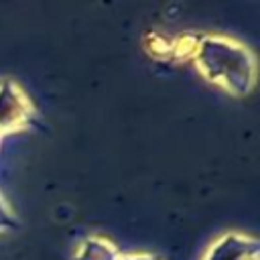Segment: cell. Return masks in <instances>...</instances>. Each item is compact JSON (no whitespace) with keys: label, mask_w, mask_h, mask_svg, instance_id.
Returning <instances> with one entry per match:
<instances>
[{"label":"cell","mask_w":260,"mask_h":260,"mask_svg":"<svg viewBox=\"0 0 260 260\" xmlns=\"http://www.w3.org/2000/svg\"><path fill=\"white\" fill-rule=\"evenodd\" d=\"M195 63L201 73L225 87L234 95H244L256 79L254 57L250 51L223 37H203L195 51Z\"/></svg>","instance_id":"cell-1"},{"label":"cell","mask_w":260,"mask_h":260,"mask_svg":"<svg viewBox=\"0 0 260 260\" xmlns=\"http://www.w3.org/2000/svg\"><path fill=\"white\" fill-rule=\"evenodd\" d=\"M30 114L26 95L14 81H0V130L20 126Z\"/></svg>","instance_id":"cell-2"},{"label":"cell","mask_w":260,"mask_h":260,"mask_svg":"<svg viewBox=\"0 0 260 260\" xmlns=\"http://www.w3.org/2000/svg\"><path fill=\"white\" fill-rule=\"evenodd\" d=\"M75 260H120L118 250L102 238H87L75 256Z\"/></svg>","instance_id":"cell-3"},{"label":"cell","mask_w":260,"mask_h":260,"mask_svg":"<svg viewBox=\"0 0 260 260\" xmlns=\"http://www.w3.org/2000/svg\"><path fill=\"white\" fill-rule=\"evenodd\" d=\"M6 225H12V215L6 209V205L0 201V228H6Z\"/></svg>","instance_id":"cell-4"},{"label":"cell","mask_w":260,"mask_h":260,"mask_svg":"<svg viewBox=\"0 0 260 260\" xmlns=\"http://www.w3.org/2000/svg\"><path fill=\"white\" fill-rule=\"evenodd\" d=\"M120 260H158V258L148 254H128V256H120Z\"/></svg>","instance_id":"cell-5"},{"label":"cell","mask_w":260,"mask_h":260,"mask_svg":"<svg viewBox=\"0 0 260 260\" xmlns=\"http://www.w3.org/2000/svg\"><path fill=\"white\" fill-rule=\"evenodd\" d=\"M238 260H258V256H250V258H238Z\"/></svg>","instance_id":"cell-6"}]
</instances>
